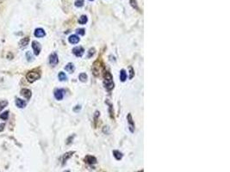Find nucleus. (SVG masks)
Here are the masks:
<instances>
[{
    "mask_svg": "<svg viewBox=\"0 0 230 172\" xmlns=\"http://www.w3.org/2000/svg\"><path fill=\"white\" fill-rule=\"evenodd\" d=\"M104 79H105L104 84H105V89H107V90H109V91L113 89V88H114L113 77H112L111 74H110L108 71L105 72V74H104Z\"/></svg>",
    "mask_w": 230,
    "mask_h": 172,
    "instance_id": "nucleus-1",
    "label": "nucleus"
},
{
    "mask_svg": "<svg viewBox=\"0 0 230 172\" xmlns=\"http://www.w3.org/2000/svg\"><path fill=\"white\" fill-rule=\"evenodd\" d=\"M40 78H41V75L37 72H29L26 75V78L29 83H34L36 80H38Z\"/></svg>",
    "mask_w": 230,
    "mask_h": 172,
    "instance_id": "nucleus-2",
    "label": "nucleus"
},
{
    "mask_svg": "<svg viewBox=\"0 0 230 172\" xmlns=\"http://www.w3.org/2000/svg\"><path fill=\"white\" fill-rule=\"evenodd\" d=\"M32 48L34 50V53L35 55H39L40 53H41V50H42V46L39 43L38 41H32Z\"/></svg>",
    "mask_w": 230,
    "mask_h": 172,
    "instance_id": "nucleus-3",
    "label": "nucleus"
},
{
    "mask_svg": "<svg viewBox=\"0 0 230 172\" xmlns=\"http://www.w3.org/2000/svg\"><path fill=\"white\" fill-rule=\"evenodd\" d=\"M58 63H59L58 55L56 53H53L52 54H50V56H49V64L52 66H55Z\"/></svg>",
    "mask_w": 230,
    "mask_h": 172,
    "instance_id": "nucleus-4",
    "label": "nucleus"
},
{
    "mask_svg": "<svg viewBox=\"0 0 230 172\" xmlns=\"http://www.w3.org/2000/svg\"><path fill=\"white\" fill-rule=\"evenodd\" d=\"M100 72H101V65H100V63L99 61H96L94 63V65H92V72L93 74L96 77H98L100 74Z\"/></svg>",
    "mask_w": 230,
    "mask_h": 172,
    "instance_id": "nucleus-5",
    "label": "nucleus"
},
{
    "mask_svg": "<svg viewBox=\"0 0 230 172\" xmlns=\"http://www.w3.org/2000/svg\"><path fill=\"white\" fill-rule=\"evenodd\" d=\"M64 95H65V90L62 89H55L54 91V97H55L57 100H62L63 97H64Z\"/></svg>",
    "mask_w": 230,
    "mask_h": 172,
    "instance_id": "nucleus-6",
    "label": "nucleus"
},
{
    "mask_svg": "<svg viewBox=\"0 0 230 172\" xmlns=\"http://www.w3.org/2000/svg\"><path fill=\"white\" fill-rule=\"evenodd\" d=\"M84 48L82 47H76L73 49V53H74V55H76L77 57H81L84 54Z\"/></svg>",
    "mask_w": 230,
    "mask_h": 172,
    "instance_id": "nucleus-7",
    "label": "nucleus"
},
{
    "mask_svg": "<svg viewBox=\"0 0 230 172\" xmlns=\"http://www.w3.org/2000/svg\"><path fill=\"white\" fill-rule=\"evenodd\" d=\"M21 95L23 97H25L27 100H29L31 98V96H32V92L30 89H21Z\"/></svg>",
    "mask_w": 230,
    "mask_h": 172,
    "instance_id": "nucleus-8",
    "label": "nucleus"
},
{
    "mask_svg": "<svg viewBox=\"0 0 230 172\" xmlns=\"http://www.w3.org/2000/svg\"><path fill=\"white\" fill-rule=\"evenodd\" d=\"M84 161L85 163H87L88 164H97V158L93 157V156H91V155H87L85 158H84Z\"/></svg>",
    "mask_w": 230,
    "mask_h": 172,
    "instance_id": "nucleus-9",
    "label": "nucleus"
},
{
    "mask_svg": "<svg viewBox=\"0 0 230 172\" xmlns=\"http://www.w3.org/2000/svg\"><path fill=\"white\" fill-rule=\"evenodd\" d=\"M34 34H35V37L37 38H42V37H44L46 35V33L44 29H42L41 28H36L34 32Z\"/></svg>",
    "mask_w": 230,
    "mask_h": 172,
    "instance_id": "nucleus-10",
    "label": "nucleus"
},
{
    "mask_svg": "<svg viewBox=\"0 0 230 172\" xmlns=\"http://www.w3.org/2000/svg\"><path fill=\"white\" fill-rule=\"evenodd\" d=\"M27 105V103L24 100L21 99V98H16V106L19 108V109H24Z\"/></svg>",
    "mask_w": 230,
    "mask_h": 172,
    "instance_id": "nucleus-11",
    "label": "nucleus"
},
{
    "mask_svg": "<svg viewBox=\"0 0 230 172\" xmlns=\"http://www.w3.org/2000/svg\"><path fill=\"white\" fill-rule=\"evenodd\" d=\"M127 119H128V122H129V129H130V132H131V133H134V131H135V123H134V120H133L132 119L131 114H128Z\"/></svg>",
    "mask_w": 230,
    "mask_h": 172,
    "instance_id": "nucleus-12",
    "label": "nucleus"
},
{
    "mask_svg": "<svg viewBox=\"0 0 230 172\" xmlns=\"http://www.w3.org/2000/svg\"><path fill=\"white\" fill-rule=\"evenodd\" d=\"M74 154V151H69V152H66L63 155L62 157V165H64L66 163V161L69 159L70 158H72V156Z\"/></svg>",
    "mask_w": 230,
    "mask_h": 172,
    "instance_id": "nucleus-13",
    "label": "nucleus"
},
{
    "mask_svg": "<svg viewBox=\"0 0 230 172\" xmlns=\"http://www.w3.org/2000/svg\"><path fill=\"white\" fill-rule=\"evenodd\" d=\"M28 42H29V38L28 37L23 38L21 41H19V46H20V48H25L28 45Z\"/></svg>",
    "mask_w": 230,
    "mask_h": 172,
    "instance_id": "nucleus-14",
    "label": "nucleus"
},
{
    "mask_svg": "<svg viewBox=\"0 0 230 172\" xmlns=\"http://www.w3.org/2000/svg\"><path fill=\"white\" fill-rule=\"evenodd\" d=\"M79 36H77L75 34H73V35H71L69 38H68V41H69L71 44H77L79 41Z\"/></svg>",
    "mask_w": 230,
    "mask_h": 172,
    "instance_id": "nucleus-15",
    "label": "nucleus"
},
{
    "mask_svg": "<svg viewBox=\"0 0 230 172\" xmlns=\"http://www.w3.org/2000/svg\"><path fill=\"white\" fill-rule=\"evenodd\" d=\"M65 70H66V72H69V73H73V72H74V70H75V67H74V65H73V63H68V64L66 65Z\"/></svg>",
    "mask_w": 230,
    "mask_h": 172,
    "instance_id": "nucleus-16",
    "label": "nucleus"
},
{
    "mask_svg": "<svg viewBox=\"0 0 230 172\" xmlns=\"http://www.w3.org/2000/svg\"><path fill=\"white\" fill-rule=\"evenodd\" d=\"M113 155L116 160H121L122 158V153L119 151H113Z\"/></svg>",
    "mask_w": 230,
    "mask_h": 172,
    "instance_id": "nucleus-17",
    "label": "nucleus"
},
{
    "mask_svg": "<svg viewBox=\"0 0 230 172\" xmlns=\"http://www.w3.org/2000/svg\"><path fill=\"white\" fill-rule=\"evenodd\" d=\"M8 103H8V101H6V100H1L0 101V112L4 109L5 107H7Z\"/></svg>",
    "mask_w": 230,
    "mask_h": 172,
    "instance_id": "nucleus-18",
    "label": "nucleus"
},
{
    "mask_svg": "<svg viewBox=\"0 0 230 172\" xmlns=\"http://www.w3.org/2000/svg\"><path fill=\"white\" fill-rule=\"evenodd\" d=\"M120 79L122 82H124L126 79H127V73L124 70H122L121 72H120Z\"/></svg>",
    "mask_w": 230,
    "mask_h": 172,
    "instance_id": "nucleus-19",
    "label": "nucleus"
},
{
    "mask_svg": "<svg viewBox=\"0 0 230 172\" xmlns=\"http://www.w3.org/2000/svg\"><path fill=\"white\" fill-rule=\"evenodd\" d=\"M9 118V111H4L3 114H0V119L6 120Z\"/></svg>",
    "mask_w": 230,
    "mask_h": 172,
    "instance_id": "nucleus-20",
    "label": "nucleus"
},
{
    "mask_svg": "<svg viewBox=\"0 0 230 172\" xmlns=\"http://www.w3.org/2000/svg\"><path fill=\"white\" fill-rule=\"evenodd\" d=\"M88 21V18L86 16H82V17L79 18V24H85L87 23Z\"/></svg>",
    "mask_w": 230,
    "mask_h": 172,
    "instance_id": "nucleus-21",
    "label": "nucleus"
},
{
    "mask_svg": "<svg viewBox=\"0 0 230 172\" xmlns=\"http://www.w3.org/2000/svg\"><path fill=\"white\" fill-rule=\"evenodd\" d=\"M66 78H67V77L66 75L65 74V72H60L59 73V79L60 81H66Z\"/></svg>",
    "mask_w": 230,
    "mask_h": 172,
    "instance_id": "nucleus-22",
    "label": "nucleus"
},
{
    "mask_svg": "<svg viewBox=\"0 0 230 172\" xmlns=\"http://www.w3.org/2000/svg\"><path fill=\"white\" fill-rule=\"evenodd\" d=\"M79 80L81 82H85L87 80V75L85 73H81L79 75Z\"/></svg>",
    "mask_w": 230,
    "mask_h": 172,
    "instance_id": "nucleus-23",
    "label": "nucleus"
},
{
    "mask_svg": "<svg viewBox=\"0 0 230 172\" xmlns=\"http://www.w3.org/2000/svg\"><path fill=\"white\" fill-rule=\"evenodd\" d=\"M26 58H27V60L29 62L33 61V59H34V58H33V55L31 54V53L28 51L26 53Z\"/></svg>",
    "mask_w": 230,
    "mask_h": 172,
    "instance_id": "nucleus-24",
    "label": "nucleus"
},
{
    "mask_svg": "<svg viewBox=\"0 0 230 172\" xmlns=\"http://www.w3.org/2000/svg\"><path fill=\"white\" fill-rule=\"evenodd\" d=\"M84 5V0H77L75 2V6L76 7H82Z\"/></svg>",
    "mask_w": 230,
    "mask_h": 172,
    "instance_id": "nucleus-25",
    "label": "nucleus"
},
{
    "mask_svg": "<svg viewBox=\"0 0 230 172\" xmlns=\"http://www.w3.org/2000/svg\"><path fill=\"white\" fill-rule=\"evenodd\" d=\"M95 51H96L95 48H91L89 50V52H88V58H91L95 54Z\"/></svg>",
    "mask_w": 230,
    "mask_h": 172,
    "instance_id": "nucleus-26",
    "label": "nucleus"
},
{
    "mask_svg": "<svg viewBox=\"0 0 230 172\" xmlns=\"http://www.w3.org/2000/svg\"><path fill=\"white\" fill-rule=\"evenodd\" d=\"M129 73H130L129 78L132 79L134 78V76H135V72H134V69H133L132 66H129Z\"/></svg>",
    "mask_w": 230,
    "mask_h": 172,
    "instance_id": "nucleus-27",
    "label": "nucleus"
},
{
    "mask_svg": "<svg viewBox=\"0 0 230 172\" xmlns=\"http://www.w3.org/2000/svg\"><path fill=\"white\" fill-rule=\"evenodd\" d=\"M130 3H131V5H132L135 9H136V10H139V9H138V6H137V3H136L135 0H130Z\"/></svg>",
    "mask_w": 230,
    "mask_h": 172,
    "instance_id": "nucleus-28",
    "label": "nucleus"
},
{
    "mask_svg": "<svg viewBox=\"0 0 230 172\" xmlns=\"http://www.w3.org/2000/svg\"><path fill=\"white\" fill-rule=\"evenodd\" d=\"M77 34H80V35H84V28H79V29H77Z\"/></svg>",
    "mask_w": 230,
    "mask_h": 172,
    "instance_id": "nucleus-29",
    "label": "nucleus"
},
{
    "mask_svg": "<svg viewBox=\"0 0 230 172\" xmlns=\"http://www.w3.org/2000/svg\"><path fill=\"white\" fill-rule=\"evenodd\" d=\"M4 126H5V125H4V123H3V124H1V125H0V132H2V131L4 130Z\"/></svg>",
    "mask_w": 230,
    "mask_h": 172,
    "instance_id": "nucleus-30",
    "label": "nucleus"
},
{
    "mask_svg": "<svg viewBox=\"0 0 230 172\" xmlns=\"http://www.w3.org/2000/svg\"><path fill=\"white\" fill-rule=\"evenodd\" d=\"M90 1H93V0H90Z\"/></svg>",
    "mask_w": 230,
    "mask_h": 172,
    "instance_id": "nucleus-31",
    "label": "nucleus"
},
{
    "mask_svg": "<svg viewBox=\"0 0 230 172\" xmlns=\"http://www.w3.org/2000/svg\"><path fill=\"white\" fill-rule=\"evenodd\" d=\"M67 172H69V171H67Z\"/></svg>",
    "mask_w": 230,
    "mask_h": 172,
    "instance_id": "nucleus-32",
    "label": "nucleus"
}]
</instances>
